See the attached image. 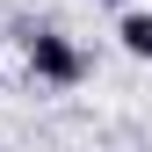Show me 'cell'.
Returning <instances> with one entry per match:
<instances>
[{"instance_id":"1","label":"cell","mask_w":152,"mask_h":152,"mask_svg":"<svg viewBox=\"0 0 152 152\" xmlns=\"http://www.w3.org/2000/svg\"><path fill=\"white\" fill-rule=\"evenodd\" d=\"M22 51H29V72L51 80V87H80V80H87V51L72 44L65 29H29Z\"/></svg>"},{"instance_id":"4","label":"cell","mask_w":152,"mask_h":152,"mask_svg":"<svg viewBox=\"0 0 152 152\" xmlns=\"http://www.w3.org/2000/svg\"><path fill=\"white\" fill-rule=\"evenodd\" d=\"M0 87H7V80H0Z\"/></svg>"},{"instance_id":"3","label":"cell","mask_w":152,"mask_h":152,"mask_svg":"<svg viewBox=\"0 0 152 152\" xmlns=\"http://www.w3.org/2000/svg\"><path fill=\"white\" fill-rule=\"evenodd\" d=\"M102 7H123V0H102Z\"/></svg>"},{"instance_id":"2","label":"cell","mask_w":152,"mask_h":152,"mask_svg":"<svg viewBox=\"0 0 152 152\" xmlns=\"http://www.w3.org/2000/svg\"><path fill=\"white\" fill-rule=\"evenodd\" d=\"M116 44L130 51V58H152V15H138V7H123V22H116Z\"/></svg>"}]
</instances>
